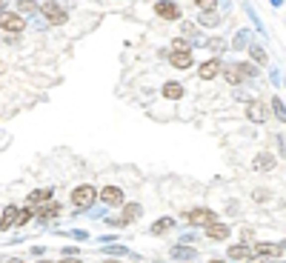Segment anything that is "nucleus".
<instances>
[{"label":"nucleus","mask_w":286,"mask_h":263,"mask_svg":"<svg viewBox=\"0 0 286 263\" xmlns=\"http://www.w3.org/2000/svg\"><path fill=\"white\" fill-rule=\"evenodd\" d=\"M34 11H40V6H37L34 0H17V14H20V17L34 14Z\"/></svg>","instance_id":"obj_28"},{"label":"nucleus","mask_w":286,"mask_h":263,"mask_svg":"<svg viewBox=\"0 0 286 263\" xmlns=\"http://www.w3.org/2000/svg\"><path fill=\"white\" fill-rule=\"evenodd\" d=\"M249 46H252V29H240V32L232 37L229 49H235V52H243V49H249Z\"/></svg>","instance_id":"obj_17"},{"label":"nucleus","mask_w":286,"mask_h":263,"mask_svg":"<svg viewBox=\"0 0 286 263\" xmlns=\"http://www.w3.org/2000/svg\"><path fill=\"white\" fill-rule=\"evenodd\" d=\"M32 217H34V209H32V206H23L20 212H17V226H14V229H23Z\"/></svg>","instance_id":"obj_30"},{"label":"nucleus","mask_w":286,"mask_h":263,"mask_svg":"<svg viewBox=\"0 0 286 263\" xmlns=\"http://www.w3.org/2000/svg\"><path fill=\"white\" fill-rule=\"evenodd\" d=\"M246 52H249V57H252V63H255V66H266V63H269V55H266V49H263V46L252 43Z\"/></svg>","instance_id":"obj_22"},{"label":"nucleus","mask_w":286,"mask_h":263,"mask_svg":"<svg viewBox=\"0 0 286 263\" xmlns=\"http://www.w3.org/2000/svg\"><path fill=\"white\" fill-rule=\"evenodd\" d=\"M183 220H186L189 226H194V229H206L209 223H215L217 220V215L212 212V209H206V206H197V209H189V212L183 215Z\"/></svg>","instance_id":"obj_2"},{"label":"nucleus","mask_w":286,"mask_h":263,"mask_svg":"<svg viewBox=\"0 0 286 263\" xmlns=\"http://www.w3.org/2000/svg\"><path fill=\"white\" fill-rule=\"evenodd\" d=\"M194 3H197V9H200V11H215L217 0H194Z\"/></svg>","instance_id":"obj_37"},{"label":"nucleus","mask_w":286,"mask_h":263,"mask_svg":"<svg viewBox=\"0 0 286 263\" xmlns=\"http://www.w3.org/2000/svg\"><path fill=\"white\" fill-rule=\"evenodd\" d=\"M255 200H258V203H266V200H269V192H266V189H258V192H255Z\"/></svg>","instance_id":"obj_42"},{"label":"nucleus","mask_w":286,"mask_h":263,"mask_svg":"<svg viewBox=\"0 0 286 263\" xmlns=\"http://www.w3.org/2000/svg\"><path fill=\"white\" fill-rule=\"evenodd\" d=\"M181 34H183V37H194V34H197V29H194L192 23H181Z\"/></svg>","instance_id":"obj_38"},{"label":"nucleus","mask_w":286,"mask_h":263,"mask_svg":"<svg viewBox=\"0 0 286 263\" xmlns=\"http://www.w3.org/2000/svg\"><path fill=\"white\" fill-rule=\"evenodd\" d=\"M206 49H209V52H212V55H223V52H226L229 49V40H223V37H209V40H206Z\"/></svg>","instance_id":"obj_25"},{"label":"nucleus","mask_w":286,"mask_h":263,"mask_svg":"<svg viewBox=\"0 0 286 263\" xmlns=\"http://www.w3.org/2000/svg\"><path fill=\"white\" fill-rule=\"evenodd\" d=\"M37 263H57V261H49V258H40Z\"/></svg>","instance_id":"obj_49"},{"label":"nucleus","mask_w":286,"mask_h":263,"mask_svg":"<svg viewBox=\"0 0 286 263\" xmlns=\"http://www.w3.org/2000/svg\"><path fill=\"white\" fill-rule=\"evenodd\" d=\"M223 78H226L229 83H232V86H238V83H243V80H246L238 63H229V66H223Z\"/></svg>","instance_id":"obj_23"},{"label":"nucleus","mask_w":286,"mask_h":263,"mask_svg":"<svg viewBox=\"0 0 286 263\" xmlns=\"http://www.w3.org/2000/svg\"><path fill=\"white\" fill-rule=\"evenodd\" d=\"M197 26H200V29H215V26H220V14H217V11H200Z\"/></svg>","instance_id":"obj_24"},{"label":"nucleus","mask_w":286,"mask_h":263,"mask_svg":"<svg viewBox=\"0 0 286 263\" xmlns=\"http://www.w3.org/2000/svg\"><path fill=\"white\" fill-rule=\"evenodd\" d=\"M140 215H143V206H140V203H123L120 217L126 220V226H129V223H135V220H140Z\"/></svg>","instance_id":"obj_20"},{"label":"nucleus","mask_w":286,"mask_h":263,"mask_svg":"<svg viewBox=\"0 0 286 263\" xmlns=\"http://www.w3.org/2000/svg\"><path fill=\"white\" fill-rule=\"evenodd\" d=\"M52 200V189L49 186H43V189H32L29 192V197H26V206H43Z\"/></svg>","instance_id":"obj_16"},{"label":"nucleus","mask_w":286,"mask_h":263,"mask_svg":"<svg viewBox=\"0 0 286 263\" xmlns=\"http://www.w3.org/2000/svg\"><path fill=\"white\" fill-rule=\"evenodd\" d=\"M57 263H83V261H80V258H60Z\"/></svg>","instance_id":"obj_44"},{"label":"nucleus","mask_w":286,"mask_h":263,"mask_svg":"<svg viewBox=\"0 0 286 263\" xmlns=\"http://www.w3.org/2000/svg\"><path fill=\"white\" fill-rule=\"evenodd\" d=\"M269 80H272L275 86H281V83H284V78H281V72H278V69H272V72H269Z\"/></svg>","instance_id":"obj_41"},{"label":"nucleus","mask_w":286,"mask_h":263,"mask_svg":"<svg viewBox=\"0 0 286 263\" xmlns=\"http://www.w3.org/2000/svg\"><path fill=\"white\" fill-rule=\"evenodd\" d=\"M169 258L172 261H181V263H189L197 258V249H194V246H186V243H175L169 249Z\"/></svg>","instance_id":"obj_10"},{"label":"nucleus","mask_w":286,"mask_h":263,"mask_svg":"<svg viewBox=\"0 0 286 263\" xmlns=\"http://www.w3.org/2000/svg\"><path fill=\"white\" fill-rule=\"evenodd\" d=\"M3 263H26V261H23V258H6Z\"/></svg>","instance_id":"obj_45"},{"label":"nucleus","mask_w":286,"mask_h":263,"mask_svg":"<svg viewBox=\"0 0 286 263\" xmlns=\"http://www.w3.org/2000/svg\"><path fill=\"white\" fill-rule=\"evenodd\" d=\"M106 212H109L106 206H97V209H89V212H83V215H89L92 220H97V217H106Z\"/></svg>","instance_id":"obj_36"},{"label":"nucleus","mask_w":286,"mask_h":263,"mask_svg":"<svg viewBox=\"0 0 286 263\" xmlns=\"http://www.w3.org/2000/svg\"><path fill=\"white\" fill-rule=\"evenodd\" d=\"M252 238H255V232H252V229H243V243H246V246H249Z\"/></svg>","instance_id":"obj_43"},{"label":"nucleus","mask_w":286,"mask_h":263,"mask_svg":"<svg viewBox=\"0 0 286 263\" xmlns=\"http://www.w3.org/2000/svg\"><path fill=\"white\" fill-rule=\"evenodd\" d=\"M100 255H103V258H117V261H120V258H126V255L132 258L135 252L129 249L126 243H109V246H103V249H100Z\"/></svg>","instance_id":"obj_14"},{"label":"nucleus","mask_w":286,"mask_h":263,"mask_svg":"<svg viewBox=\"0 0 286 263\" xmlns=\"http://www.w3.org/2000/svg\"><path fill=\"white\" fill-rule=\"evenodd\" d=\"M29 252H32L34 258L40 261V258H46V252H49V249H46V246H32V249H29Z\"/></svg>","instance_id":"obj_40"},{"label":"nucleus","mask_w":286,"mask_h":263,"mask_svg":"<svg viewBox=\"0 0 286 263\" xmlns=\"http://www.w3.org/2000/svg\"><path fill=\"white\" fill-rule=\"evenodd\" d=\"M217 75H223V63H220V57H209V60H203L200 69H197V78H200V80H215Z\"/></svg>","instance_id":"obj_6"},{"label":"nucleus","mask_w":286,"mask_h":263,"mask_svg":"<svg viewBox=\"0 0 286 263\" xmlns=\"http://www.w3.org/2000/svg\"><path fill=\"white\" fill-rule=\"evenodd\" d=\"M172 229H175V217H158V220L149 226V235L160 238V235H166V232H172Z\"/></svg>","instance_id":"obj_19"},{"label":"nucleus","mask_w":286,"mask_h":263,"mask_svg":"<svg viewBox=\"0 0 286 263\" xmlns=\"http://www.w3.org/2000/svg\"><path fill=\"white\" fill-rule=\"evenodd\" d=\"M103 263H120L117 258H103Z\"/></svg>","instance_id":"obj_47"},{"label":"nucleus","mask_w":286,"mask_h":263,"mask_svg":"<svg viewBox=\"0 0 286 263\" xmlns=\"http://www.w3.org/2000/svg\"><path fill=\"white\" fill-rule=\"evenodd\" d=\"M275 155H269V152H261V155H255V160H252V169L255 172H272L275 169Z\"/></svg>","instance_id":"obj_15"},{"label":"nucleus","mask_w":286,"mask_h":263,"mask_svg":"<svg viewBox=\"0 0 286 263\" xmlns=\"http://www.w3.org/2000/svg\"><path fill=\"white\" fill-rule=\"evenodd\" d=\"M106 226H112V229H123V226H126V220H123L120 215H117V217L109 215V217H106Z\"/></svg>","instance_id":"obj_34"},{"label":"nucleus","mask_w":286,"mask_h":263,"mask_svg":"<svg viewBox=\"0 0 286 263\" xmlns=\"http://www.w3.org/2000/svg\"><path fill=\"white\" fill-rule=\"evenodd\" d=\"M272 112H275V117H278L281 123H286V106H284V100H281L278 94L272 97Z\"/></svg>","instance_id":"obj_31"},{"label":"nucleus","mask_w":286,"mask_h":263,"mask_svg":"<svg viewBox=\"0 0 286 263\" xmlns=\"http://www.w3.org/2000/svg\"><path fill=\"white\" fill-rule=\"evenodd\" d=\"M275 263H284V261H275Z\"/></svg>","instance_id":"obj_52"},{"label":"nucleus","mask_w":286,"mask_h":263,"mask_svg":"<svg viewBox=\"0 0 286 263\" xmlns=\"http://www.w3.org/2000/svg\"><path fill=\"white\" fill-rule=\"evenodd\" d=\"M206 263H229V261H220V258H212V261H206Z\"/></svg>","instance_id":"obj_48"},{"label":"nucleus","mask_w":286,"mask_h":263,"mask_svg":"<svg viewBox=\"0 0 286 263\" xmlns=\"http://www.w3.org/2000/svg\"><path fill=\"white\" fill-rule=\"evenodd\" d=\"M252 255V249L246 243H235V246H229V261H246Z\"/></svg>","instance_id":"obj_26"},{"label":"nucleus","mask_w":286,"mask_h":263,"mask_svg":"<svg viewBox=\"0 0 286 263\" xmlns=\"http://www.w3.org/2000/svg\"><path fill=\"white\" fill-rule=\"evenodd\" d=\"M26 29V17H20L17 11H0V32L17 34Z\"/></svg>","instance_id":"obj_4"},{"label":"nucleus","mask_w":286,"mask_h":263,"mask_svg":"<svg viewBox=\"0 0 286 263\" xmlns=\"http://www.w3.org/2000/svg\"><path fill=\"white\" fill-rule=\"evenodd\" d=\"M17 212H20V206H3V212H0V232L17 226Z\"/></svg>","instance_id":"obj_12"},{"label":"nucleus","mask_w":286,"mask_h":263,"mask_svg":"<svg viewBox=\"0 0 286 263\" xmlns=\"http://www.w3.org/2000/svg\"><path fill=\"white\" fill-rule=\"evenodd\" d=\"M97 200V189L92 183H80L72 189V206H78V212H89Z\"/></svg>","instance_id":"obj_1"},{"label":"nucleus","mask_w":286,"mask_h":263,"mask_svg":"<svg viewBox=\"0 0 286 263\" xmlns=\"http://www.w3.org/2000/svg\"><path fill=\"white\" fill-rule=\"evenodd\" d=\"M281 249H284V252H286V240H281Z\"/></svg>","instance_id":"obj_51"},{"label":"nucleus","mask_w":286,"mask_h":263,"mask_svg":"<svg viewBox=\"0 0 286 263\" xmlns=\"http://www.w3.org/2000/svg\"><path fill=\"white\" fill-rule=\"evenodd\" d=\"M269 3H272V9H281V6H284V0H269Z\"/></svg>","instance_id":"obj_46"},{"label":"nucleus","mask_w":286,"mask_h":263,"mask_svg":"<svg viewBox=\"0 0 286 263\" xmlns=\"http://www.w3.org/2000/svg\"><path fill=\"white\" fill-rule=\"evenodd\" d=\"M246 117H249L252 123H266V106H263L261 100H249L246 103Z\"/></svg>","instance_id":"obj_11"},{"label":"nucleus","mask_w":286,"mask_h":263,"mask_svg":"<svg viewBox=\"0 0 286 263\" xmlns=\"http://www.w3.org/2000/svg\"><path fill=\"white\" fill-rule=\"evenodd\" d=\"M243 9H246V14H249V17H252V23H255V32L266 37V26L261 23V17H258V11H255V6H252V3H243Z\"/></svg>","instance_id":"obj_27"},{"label":"nucleus","mask_w":286,"mask_h":263,"mask_svg":"<svg viewBox=\"0 0 286 263\" xmlns=\"http://www.w3.org/2000/svg\"><path fill=\"white\" fill-rule=\"evenodd\" d=\"M281 243H269V240H261L252 246V255H266V258H281Z\"/></svg>","instance_id":"obj_13"},{"label":"nucleus","mask_w":286,"mask_h":263,"mask_svg":"<svg viewBox=\"0 0 286 263\" xmlns=\"http://www.w3.org/2000/svg\"><path fill=\"white\" fill-rule=\"evenodd\" d=\"M194 40H186V37H175V40H172V52H192L194 49Z\"/></svg>","instance_id":"obj_29"},{"label":"nucleus","mask_w":286,"mask_h":263,"mask_svg":"<svg viewBox=\"0 0 286 263\" xmlns=\"http://www.w3.org/2000/svg\"><path fill=\"white\" fill-rule=\"evenodd\" d=\"M66 235H69V238H75V240H89V238H92L86 229H69Z\"/></svg>","instance_id":"obj_33"},{"label":"nucleus","mask_w":286,"mask_h":263,"mask_svg":"<svg viewBox=\"0 0 286 263\" xmlns=\"http://www.w3.org/2000/svg\"><path fill=\"white\" fill-rule=\"evenodd\" d=\"M60 252H63V258H78V246H63V249H60Z\"/></svg>","instance_id":"obj_39"},{"label":"nucleus","mask_w":286,"mask_h":263,"mask_svg":"<svg viewBox=\"0 0 286 263\" xmlns=\"http://www.w3.org/2000/svg\"><path fill=\"white\" fill-rule=\"evenodd\" d=\"M284 89H286V80H284Z\"/></svg>","instance_id":"obj_53"},{"label":"nucleus","mask_w":286,"mask_h":263,"mask_svg":"<svg viewBox=\"0 0 286 263\" xmlns=\"http://www.w3.org/2000/svg\"><path fill=\"white\" fill-rule=\"evenodd\" d=\"M40 11H43L46 23H52V26H63V23L69 20V11L63 9V3H57V0H46L43 6H40Z\"/></svg>","instance_id":"obj_3"},{"label":"nucleus","mask_w":286,"mask_h":263,"mask_svg":"<svg viewBox=\"0 0 286 263\" xmlns=\"http://www.w3.org/2000/svg\"><path fill=\"white\" fill-rule=\"evenodd\" d=\"M57 215H60V203H57V200H49V203H43L40 209H37V215H34V217H37V223H40V226H49Z\"/></svg>","instance_id":"obj_9"},{"label":"nucleus","mask_w":286,"mask_h":263,"mask_svg":"<svg viewBox=\"0 0 286 263\" xmlns=\"http://www.w3.org/2000/svg\"><path fill=\"white\" fill-rule=\"evenodd\" d=\"M0 11H6V0H0Z\"/></svg>","instance_id":"obj_50"},{"label":"nucleus","mask_w":286,"mask_h":263,"mask_svg":"<svg viewBox=\"0 0 286 263\" xmlns=\"http://www.w3.org/2000/svg\"><path fill=\"white\" fill-rule=\"evenodd\" d=\"M97 197L103 200V206H106V209H114V206H123V189H120V186H114V183H109V186H103L100 192H97Z\"/></svg>","instance_id":"obj_5"},{"label":"nucleus","mask_w":286,"mask_h":263,"mask_svg":"<svg viewBox=\"0 0 286 263\" xmlns=\"http://www.w3.org/2000/svg\"><path fill=\"white\" fill-rule=\"evenodd\" d=\"M238 66H240V72H243V78H258V75H261V69L255 66L252 60L249 63H238Z\"/></svg>","instance_id":"obj_32"},{"label":"nucleus","mask_w":286,"mask_h":263,"mask_svg":"<svg viewBox=\"0 0 286 263\" xmlns=\"http://www.w3.org/2000/svg\"><path fill=\"white\" fill-rule=\"evenodd\" d=\"M203 235H206L209 240H215V243H223V240H229L232 229H229V223H220V220H215V223H209V226L203 229Z\"/></svg>","instance_id":"obj_8"},{"label":"nucleus","mask_w":286,"mask_h":263,"mask_svg":"<svg viewBox=\"0 0 286 263\" xmlns=\"http://www.w3.org/2000/svg\"><path fill=\"white\" fill-rule=\"evenodd\" d=\"M278 258H266V255H249L246 263H275Z\"/></svg>","instance_id":"obj_35"},{"label":"nucleus","mask_w":286,"mask_h":263,"mask_svg":"<svg viewBox=\"0 0 286 263\" xmlns=\"http://www.w3.org/2000/svg\"><path fill=\"white\" fill-rule=\"evenodd\" d=\"M183 83H175V80H169V83H163V89H160V94L163 97H169V100H181L183 97Z\"/></svg>","instance_id":"obj_21"},{"label":"nucleus","mask_w":286,"mask_h":263,"mask_svg":"<svg viewBox=\"0 0 286 263\" xmlns=\"http://www.w3.org/2000/svg\"><path fill=\"white\" fill-rule=\"evenodd\" d=\"M169 63H172V69H189L194 63V57H192V52H172L169 55Z\"/></svg>","instance_id":"obj_18"},{"label":"nucleus","mask_w":286,"mask_h":263,"mask_svg":"<svg viewBox=\"0 0 286 263\" xmlns=\"http://www.w3.org/2000/svg\"><path fill=\"white\" fill-rule=\"evenodd\" d=\"M155 11H158V17H163V20H181V6L175 0H158Z\"/></svg>","instance_id":"obj_7"}]
</instances>
